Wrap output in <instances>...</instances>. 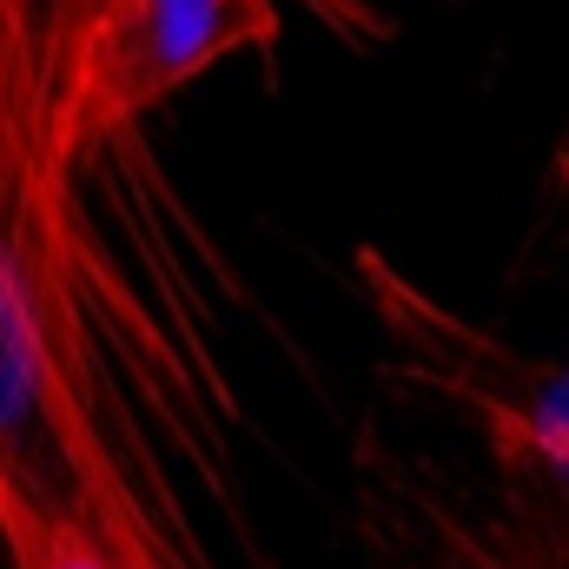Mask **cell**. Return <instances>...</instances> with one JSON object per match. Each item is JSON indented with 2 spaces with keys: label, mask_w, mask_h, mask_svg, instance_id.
I'll return each mask as SVG.
<instances>
[{
  "label": "cell",
  "mask_w": 569,
  "mask_h": 569,
  "mask_svg": "<svg viewBox=\"0 0 569 569\" xmlns=\"http://www.w3.org/2000/svg\"><path fill=\"white\" fill-rule=\"evenodd\" d=\"M358 537L378 569H569V503L517 477L463 483L437 463H378Z\"/></svg>",
  "instance_id": "4"
},
{
  "label": "cell",
  "mask_w": 569,
  "mask_h": 569,
  "mask_svg": "<svg viewBox=\"0 0 569 569\" xmlns=\"http://www.w3.org/2000/svg\"><path fill=\"white\" fill-rule=\"evenodd\" d=\"M0 563L7 569H219L212 550L179 543L152 517L27 497L0 483Z\"/></svg>",
  "instance_id": "5"
},
{
  "label": "cell",
  "mask_w": 569,
  "mask_h": 569,
  "mask_svg": "<svg viewBox=\"0 0 569 569\" xmlns=\"http://www.w3.org/2000/svg\"><path fill=\"white\" fill-rule=\"evenodd\" d=\"M351 291L385 345V371L477 430L497 477L550 490L569 503V358H543L443 305L391 252L351 246Z\"/></svg>",
  "instance_id": "3"
},
{
  "label": "cell",
  "mask_w": 569,
  "mask_h": 569,
  "mask_svg": "<svg viewBox=\"0 0 569 569\" xmlns=\"http://www.w3.org/2000/svg\"><path fill=\"white\" fill-rule=\"evenodd\" d=\"M311 20L345 33L351 47H385L398 20L378 0H298ZM284 47V0H93L67 87H60V146L87 172H113L140 159V127L199 87L226 60H279Z\"/></svg>",
  "instance_id": "2"
},
{
  "label": "cell",
  "mask_w": 569,
  "mask_h": 569,
  "mask_svg": "<svg viewBox=\"0 0 569 569\" xmlns=\"http://www.w3.org/2000/svg\"><path fill=\"white\" fill-rule=\"evenodd\" d=\"M87 7L0 0V483L206 550L192 497L239 510L232 378L179 239H120L60 146Z\"/></svg>",
  "instance_id": "1"
},
{
  "label": "cell",
  "mask_w": 569,
  "mask_h": 569,
  "mask_svg": "<svg viewBox=\"0 0 569 569\" xmlns=\"http://www.w3.org/2000/svg\"><path fill=\"white\" fill-rule=\"evenodd\" d=\"M537 239L550 246V259L569 266V133L543 159V219H537Z\"/></svg>",
  "instance_id": "6"
}]
</instances>
